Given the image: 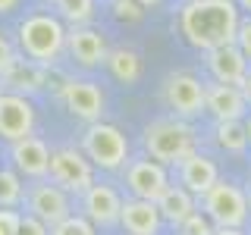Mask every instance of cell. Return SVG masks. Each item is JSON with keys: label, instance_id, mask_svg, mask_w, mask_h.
Here are the masks:
<instances>
[{"label": "cell", "instance_id": "e575fe53", "mask_svg": "<svg viewBox=\"0 0 251 235\" xmlns=\"http://www.w3.org/2000/svg\"><path fill=\"white\" fill-rule=\"evenodd\" d=\"M235 3H239L242 10H248V13H251V0H235Z\"/></svg>", "mask_w": 251, "mask_h": 235}, {"label": "cell", "instance_id": "6da1fadb", "mask_svg": "<svg viewBox=\"0 0 251 235\" xmlns=\"http://www.w3.org/2000/svg\"><path fill=\"white\" fill-rule=\"evenodd\" d=\"M239 3L235 0H188L179 10V31L192 47L214 50L223 44H235L239 31Z\"/></svg>", "mask_w": 251, "mask_h": 235}, {"label": "cell", "instance_id": "3957f363", "mask_svg": "<svg viewBox=\"0 0 251 235\" xmlns=\"http://www.w3.org/2000/svg\"><path fill=\"white\" fill-rule=\"evenodd\" d=\"M145 147L157 163H182L198 151V135L182 119H160L145 129Z\"/></svg>", "mask_w": 251, "mask_h": 235}, {"label": "cell", "instance_id": "2e32d148", "mask_svg": "<svg viewBox=\"0 0 251 235\" xmlns=\"http://www.w3.org/2000/svg\"><path fill=\"white\" fill-rule=\"evenodd\" d=\"M204 110L217 116V122H229V119H242L245 116V97H242L239 85H204Z\"/></svg>", "mask_w": 251, "mask_h": 235}, {"label": "cell", "instance_id": "d590c367", "mask_svg": "<svg viewBox=\"0 0 251 235\" xmlns=\"http://www.w3.org/2000/svg\"><path fill=\"white\" fill-rule=\"evenodd\" d=\"M135 3H141V6H154V3H160V0H135Z\"/></svg>", "mask_w": 251, "mask_h": 235}, {"label": "cell", "instance_id": "ab89813d", "mask_svg": "<svg viewBox=\"0 0 251 235\" xmlns=\"http://www.w3.org/2000/svg\"><path fill=\"white\" fill-rule=\"evenodd\" d=\"M185 3H188V0H185Z\"/></svg>", "mask_w": 251, "mask_h": 235}, {"label": "cell", "instance_id": "f1b7e54d", "mask_svg": "<svg viewBox=\"0 0 251 235\" xmlns=\"http://www.w3.org/2000/svg\"><path fill=\"white\" fill-rule=\"evenodd\" d=\"M19 235H50V226H44L41 219H35L31 213H22V223H19Z\"/></svg>", "mask_w": 251, "mask_h": 235}, {"label": "cell", "instance_id": "8992f818", "mask_svg": "<svg viewBox=\"0 0 251 235\" xmlns=\"http://www.w3.org/2000/svg\"><path fill=\"white\" fill-rule=\"evenodd\" d=\"M47 176H50L53 185H60L63 191H85V188L94 185L91 160L85 154H78L75 147H60V151H53Z\"/></svg>", "mask_w": 251, "mask_h": 235}, {"label": "cell", "instance_id": "ba28073f", "mask_svg": "<svg viewBox=\"0 0 251 235\" xmlns=\"http://www.w3.org/2000/svg\"><path fill=\"white\" fill-rule=\"evenodd\" d=\"M35 129V107L22 94H0V138L13 141L28 138Z\"/></svg>", "mask_w": 251, "mask_h": 235}, {"label": "cell", "instance_id": "4fadbf2b", "mask_svg": "<svg viewBox=\"0 0 251 235\" xmlns=\"http://www.w3.org/2000/svg\"><path fill=\"white\" fill-rule=\"evenodd\" d=\"M217 182H220V172H217V163L210 160V157H204V154L195 151L192 157H185V160L179 163V185H182L188 194H195L198 201Z\"/></svg>", "mask_w": 251, "mask_h": 235}, {"label": "cell", "instance_id": "4dcf8cb0", "mask_svg": "<svg viewBox=\"0 0 251 235\" xmlns=\"http://www.w3.org/2000/svg\"><path fill=\"white\" fill-rule=\"evenodd\" d=\"M13 60H16V50H13V44L6 41V35L0 31V72H3V69L10 66Z\"/></svg>", "mask_w": 251, "mask_h": 235}, {"label": "cell", "instance_id": "d6a6232c", "mask_svg": "<svg viewBox=\"0 0 251 235\" xmlns=\"http://www.w3.org/2000/svg\"><path fill=\"white\" fill-rule=\"evenodd\" d=\"M19 0H0V13H13Z\"/></svg>", "mask_w": 251, "mask_h": 235}, {"label": "cell", "instance_id": "7402d4cb", "mask_svg": "<svg viewBox=\"0 0 251 235\" xmlns=\"http://www.w3.org/2000/svg\"><path fill=\"white\" fill-rule=\"evenodd\" d=\"M248 125H242V119L229 122H217V144L229 154H245L248 151Z\"/></svg>", "mask_w": 251, "mask_h": 235}, {"label": "cell", "instance_id": "cb8c5ba5", "mask_svg": "<svg viewBox=\"0 0 251 235\" xmlns=\"http://www.w3.org/2000/svg\"><path fill=\"white\" fill-rule=\"evenodd\" d=\"M50 235H94V223H91L88 216L69 213L66 219H60V223L53 226Z\"/></svg>", "mask_w": 251, "mask_h": 235}, {"label": "cell", "instance_id": "7a4b0ae2", "mask_svg": "<svg viewBox=\"0 0 251 235\" xmlns=\"http://www.w3.org/2000/svg\"><path fill=\"white\" fill-rule=\"evenodd\" d=\"M19 47L28 60L50 66L66 50V25L60 16L50 13H31L19 22Z\"/></svg>", "mask_w": 251, "mask_h": 235}, {"label": "cell", "instance_id": "484cf974", "mask_svg": "<svg viewBox=\"0 0 251 235\" xmlns=\"http://www.w3.org/2000/svg\"><path fill=\"white\" fill-rule=\"evenodd\" d=\"M179 229H182V235H214V232H217V226L210 223V219L204 216L201 210H195V213L188 216L185 223L179 226Z\"/></svg>", "mask_w": 251, "mask_h": 235}, {"label": "cell", "instance_id": "83f0119b", "mask_svg": "<svg viewBox=\"0 0 251 235\" xmlns=\"http://www.w3.org/2000/svg\"><path fill=\"white\" fill-rule=\"evenodd\" d=\"M113 13L120 19L135 22V19H141V3H135V0H113Z\"/></svg>", "mask_w": 251, "mask_h": 235}, {"label": "cell", "instance_id": "ac0fdd59", "mask_svg": "<svg viewBox=\"0 0 251 235\" xmlns=\"http://www.w3.org/2000/svg\"><path fill=\"white\" fill-rule=\"evenodd\" d=\"M120 223L129 235H157L160 226H163V219H160V210H157L154 201L129 198V201H123Z\"/></svg>", "mask_w": 251, "mask_h": 235}, {"label": "cell", "instance_id": "30bf717a", "mask_svg": "<svg viewBox=\"0 0 251 235\" xmlns=\"http://www.w3.org/2000/svg\"><path fill=\"white\" fill-rule=\"evenodd\" d=\"M63 104L73 116L85 122H100V113H104V94L94 82H85V78H69L63 85Z\"/></svg>", "mask_w": 251, "mask_h": 235}, {"label": "cell", "instance_id": "f35d334b", "mask_svg": "<svg viewBox=\"0 0 251 235\" xmlns=\"http://www.w3.org/2000/svg\"><path fill=\"white\" fill-rule=\"evenodd\" d=\"M248 204H251V194H248Z\"/></svg>", "mask_w": 251, "mask_h": 235}, {"label": "cell", "instance_id": "5b68a950", "mask_svg": "<svg viewBox=\"0 0 251 235\" xmlns=\"http://www.w3.org/2000/svg\"><path fill=\"white\" fill-rule=\"evenodd\" d=\"M201 207H204V216H207L217 229H242V223L248 219L245 191L229 185V182H217L201 198Z\"/></svg>", "mask_w": 251, "mask_h": 235}, {"label": "cell", "instance_id": "4316f807", "mask_svg": "<svg viewBox=\"0 0 251 235\" xmlns=\"http://www.w3.org/2000/svg\"><path fill=\"white\" fill-rule=\"evenodd\" d=\"M22 213L13 207H0V235H19Z\"/></svg>", "mask_w": 251, "mask_h": 235}, {"label": "cell", "instance_id": "1f68e13d", "mask_svg": "<svg viewBox=\"0 0 251 235\" xmlns=\"http://www.w3.org/2000/svg\"><path fill=\"white\" fill-rule=\"evenodd\" d=\"M239 91H242V97H245V104L251 107V72L242 78V85H239Z\"/></svg>", "mask_w": 251, "mask_h": 235}, {"label": "cell", "instance_id": "d6986e66", "mask_svg": "<svg viewBox=\"0 0 251 235\" xmlns=\"http://www.w3.org/2000/svg\"><path fill=\"white\" fill-rule=\"evenodd\" d=\"M0 82H3L6 88H13V94H22V97H25V94H35V91L44 88L47 72H44L41 63L25 60V57H16L10 66L0 72Z\"/></svg>", "mask_w": 251, "mask_h": 235}, {"label": "cell", "instance_id": "277c9868", "mask_svg": "<svg viewBox=\"0 0 251 235\" xmlns=\"http://www.w3.org/2000/svg\"><path fill=\"white\" fill-rule=\"evenodd\" d=\"M82 154L100 169H120L129 157V141L116 125L91 122L82 135Z\"/></svg>", "mask_w": 251, "mask_h": 235}, {"label": "cell", "instance_id": "d4e9b609", "mask_svg": "<svg viewBox=\"0 0 251 235\" xmlns=\"http://www.w3.org/2000/svg\"><path fill=\"white\" fill-rule=\"evenodd\" d=\"M19 198H22L19 176L10 172V169H0V207H13Z\"/></svg>", "mask_w": 251, "mask_h": 235}, {"label": "cell", "instance_id": "5bb4252c", "mask_svg": "<svg viewBox=\"0 0 251 235\" xmlns=\"http://www.w3.org/2000/svg\"><path fill=\"white\" fill-rule=\"evenodd\" d=\"M82 210H85L82 216H88L94 226H113L120 223L123 198L110 185H91L82 191Z\"/></svg>", "mask_w": 251, "mask_h": 235}, {"label": "cell", "instance_id": "9c48e42d", "mask_svg": "<svg viewBox=\"0 0 251 235\" xmlns=\"http://www.w3.org/2000/svg\"><path fill=\"white\" fill-rule=\"evenodd\" d=\"M28 213L53 229V226H57L60 219H66L73 210H69V198L60 185L38 182V185L28 188Z\"/></svg>", "mask_w": 251, "mask_h": 235}, {"label": "cell", "instance_id": "9a60e30c", "mask_svg": "<svg viewBox=\"0 0 251 235\" xmlns=\"http://www.w3.org/2000/svg\"><path fill=\"white\" fill-rule=\"evenodd\" d=\"M207 69L220 85H242V78L248 75V60L235 44H223L207 50Z\"/></svg>", "mask_w": 251, "mask_h": 235}, {"label": "cell", "instance_id": "f546056e", "mask_svg": "<svg viewBox=\"0 0 251 235\" xmlns=\"http://www.w3.org/2000/svg\"><path fill=\"white\" fill-rule=\"evenodd\" d=\"M235 47L245 53V60H251V19L239 22V31H235Z\"/></svg>", "mask_w": 251, "mask_h": 235}, {"label": "cell", "instance_id": "ffe728a7", "mask_svg": "<svg viewBox=\"0 0 251 235\" xmlns=\"http://www.w3.org/2000/svg\"><path fill=\"white\" fill-rule=\"evenodd\" d=\"M157 210H160V219H167L173 226H182L198 210V198L188 194L182 185H167V191L157 198Z\"/></svg>", "mask_w": 251, "mask_h": 235}, {"label": "cell", "instance_id": "74e56055", "mask_svg": "<svg viewBox=\"0 0 251 235\" xmlns=\"http://www.w3.org/2000/svg\"><path fill=\"white\" fill-rule=\"evenodd\" d=\"M0 88H3V82H0ZM0 94H3V91H0Z\"/></svg>", "mask_w": 251, "mask_h": 235}, {"label": "cell", "instance_id": "8fae6325", "mask_svg": "<svg viewBox=\"0 0 251 235\" xmlns=\"http://www.w3.org/2000/svg\"><path fill=\"white\" fill-rule=\"evenodd\" d=\"M126 182H129L132 198L157 204V198L167 191L170 179H167L163 163H157V160H135V163H129V169H126Z\"/></svg>", "mask_w": 251, "mask_h": 235}, {"label": "cell", "instance_id": "8d00e7d4", "mask_svg": "<svg viewBox=\"0 0 251 235\" xmlns=\"http://www.w3.org/2000/svg\"><path fill=\"white\" fill-rule=\"evenodd\" d=\"M248 138H251V125H248Z\"/></svg>", "mask_w": 251, "mask_h": 235}, {"label": "cell", "instance_id": "7c38bea8", "mask_svg": "<svg viewBox=\"0 0 251 235\" xmlns=\"http://www.w3.org/2000/svg\"><path fill=\"white\" fill-rule=\"evenodd\" d=\"M66 50L78 66H88V69L107 63V53H110L104 44V35L88 25H73L66 31Z\"/></svg>", "mask_w": 251, "mask_h": 235}, {"label": "cell", "instance_id": "44dd1931", "mask_svg": "<svg viewBox=\"0 0 251 235\" xmlns=\"http://www.w3.org/2000/svg\"><path fill=\"white\" fill-rule=\"evenodd\" d=\"M107 66H110V72H113L116 82H123V85L138 82L141 63H138V53L129 50V47H116V50H110L107 53Z\"/></svg>", "mask_w": 251, "mask_h": 235}, {"label": "cell", "instance_id": "e0dca14e", "mask_svg": "<svg viewBox=\"0 0 251 235\" xmlns=\"http://www.w3.org/2000/svg\"><path fill=\"white\" fill-rule=\"evenodd\" d=\"M10 154H13L16 169H19L22 176H28V179H44L47 169H50V151H47V144L41 138H35V135L13 141Z\"/></svg>", "mask_w": 251, "mask_h": 235}, {"label": "cell", "instance_id": "603a6c76", "mask_svg": "<svg viewBox=\"0 0 251 235\" xmlns=\"http://www.w3.org/2000/svg\"><path fill=\"white\" fill-rule=\"evenodd\" d=\"M60 10V19L73 22V25H82V22L91 19L94 13V0H53Z\"/></svg>", "mask_w": 251, "mask_h": 235}, {"label": "cell", "instance_id": "836d02e7", "mask_svg": "<svg viewBox=\"0 0 251 235\" xmlns=\"http://www.w3.org/2000/svg\"><path fill=\"white\" fill-rule=\"evenodd\" d=\"M214 235H245V232H242V229H217Z\"/></svg>", "mask_w": 251, "mask_h": 235}, {"label": "cell", "instance_id": "52a82bcc", "mask_svg": "<svg viewBox=\"0 0 251 235\" xmlns=\"http://www.w3.org/2000/svg\"><path fill=\"white\" fill-rule=\"evenodd\" d=\"M163 97L179 119H188V116H198L204 110V85L188 72H173L167 78Z\"/></svg>", "mask_w": 251, "mask_h": 235}]
</instances>
